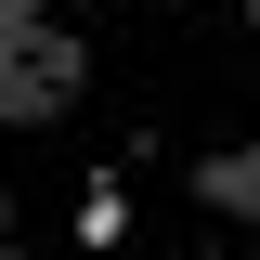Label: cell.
<instances>
[{
  "label": "cell",
  "instance_id": "cell-2",
  "mask_svg": "<svg viewBox=\"0 0 260 260\" xmlns=\"http://www.w3.org/2000/svg\"><path fill=\"white\" fill-rule=\"evenodd\" d=\"M195 182H208V208H247L260 221V156H221V169H195Z\"/></svg>",
  "mask_w": 260,
  "mask_h": 260
},
{
  "label": "cell",
  "instance_id": "cell-1",
  "mask_svg": "<svg viewBox=\"0 0 260 260\" xmlns=\"http://www.w3.org/2000/svg\"><path fill=\"white\" fill-rule=\"evenodd\" d=\"M117 234H130V195L91 182V195H78V247H117Z\"/></svg>",
  "mask_w": 260,
  "mask_h": 260
}]
</instances>
